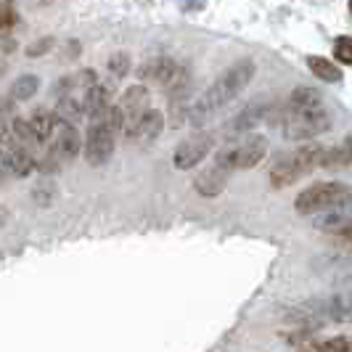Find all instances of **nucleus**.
I'll list each match as a JSON object with an SVG mask.
<instances>
[{
    "label": "nucleus",
    "instance_id": "obj_1",
    "mask_svg": "<svg viewBox=\"0 0 352 352\" xmlns=\"http://www.w3.org/2000/svg\"><path fill=\"white\" fill-rule=\"evenodd\" d=\"M281 130L286 141H310L331 130V114L323 96L313 88H297L283 106Z\"/></svg>",
    "mask_w": 352,
    "mask_h": 352
},
{
    "label": "nucleus",
    "instance_id": "obj_2",
    "mask_svg": "<svg viewBox=\"0 0 352 352\" xmlns=\"http://www.w3.org/2000/svg\"><path fill=\"white\" fill-rule=\"evenodd\" d=\"M254 69H257V67H254L252 58H241V61H236L233 67H228V69L223 72L210 88L204 90L194 104H191V111H188L191 124H194V127H204L207 122H212V117H214L220 109H226V106L252 82Z\"/></svg>",
    "mask_w": 352,
    "mask_h": 352
},
{
    "label": "nucleus",
    "instance_id": "obj_3",
    "mask_svg": "<svg viewBox=\"0 0 352 352\" xmlns=\"http://www.w3.org/2000/svg\"><path fill=\"white\" fill-rule=\"evenodd\" d=\"M122 127L124 117L120 104H111L101 117L90 120L88 135H85V148H82V154H85L90 167H104L106 162L111 159L114 148H117V133H122Z\"/></svg>",
    "mask_w": 352,
    "mask_h": 352
},
{
    "label": "nucleus",
    "instance_id": "obj_4",
    "mask_svg": "<svg viewBox=\"0 0 352 352\" xmlns=\"http://www.w3.org/2000/svg\"><path fill=\"white\" fill-rule=\"evenodd\" d=\"M294 318L302 323V329H318L323 323H352V289L307 302Z\"/></svg>",
    "mask_w": 352,
    "mask_h": 352
},
{
    "label": "nucleus",
    "instance_id": "obj_5",
    "mask_svg": "<svg viewBox=\"0 0 352 352\" xmlns=\"http://www.w3.org/2000/svg\"><path fill=\"white\" fill-rule=\"evenodd\" d=\"M320 157H323V148L320 146H302L292 154H281L270 164V183L273 188H283V186H292L297 183L300 177L310 175L316 167H320Z\"/></svg>",
    "mask_w": 352,
    "mask_h": 352
},
{
    "label": "nucleus",
    "instance_id": "obj_6",
    "mask_svg": "<svg viewBox=\"0 0 352 352\" xmlns=\"http://www.w3.org/2000/svg\"><path fill=\"white\" fill-rule=\"evenodd\" d=\"M352 204V188L344 183H316L310 188H305L297 201H294V210L300 214H318V212L326 210H342V207H350Z\"/></svg>",
    "mask_w": 352,
    "mask_h": 352
},
{
    "label": "nucleus",
    "instance_id": "obj_7",
    "mask_svg": "<svg viewBox=\"0 0 352 352\" xmlns=\"http://www.w3.org/2000/svg\"><path fill=\"white\" fill-rule=\"evenodd\" d=\"M265 154H267V141L263 135H247L239 143H228L226 148H220L214 154V162L223 164L230 173L233 170H252L263 162Z\"/></svg>",
    "mask_w": 352,
    "mask_h": 352
},
{
    "label": "nucleus",
    "instance_id": "obj_8",
    "mask_svg": "<svg viewBox=\"0 0 352 352\" xmlns=\"http://www.w3.org/2000/svg\"><path fill=\"white\" fill-rule=\"evenodd\" d=\"M120 109H122V117H124L122 135L124 138H135V130L141 124L143 114L151 109V90L146 88L143 82L130 85L122 93V98H120Z\"/></svg>",
    "mask_w": 352,
    "mask_h": 352
},
{
    "label": "nucleus",
    "instance_id": "obj_9",
    "mask_svg": "<svg viewBox=\"0 0 352 352\" xmlns=\"http://www.w3.org/2000/svg\"><path fill=\"white\" fill-rule=\"evenodd\" d=\"M212 146H214L212 133H196L191 138H186L175 148V154H173L175 170H194L199 162H204V159L210 157Z\"/></svg>",
    "mask_w": 352,
    "mask_h": 352
},
{
    "label": "nucleus",
    "instance_id": "obj_10",
    "mask_svg": "<svg viewBox=\"0 0 352 352\" xmlns=\"http://www.w3.org/2000/svg\"><path fill=\"white\" fill-rule=\"evenodd\" d=\"M273 111H276V106L270 104V101L257 98V101H252L247 109H241V111L230 120L228 127H226V133H228V135H244V133H249L252 127H257L260 122L270 120Z\"/></svg>",
    "mask_w": 352,
    "mask_h": 352
},
{
    "label": "nucleus",
    "instance_id": "obj_11",
    "mask_svg": "<svg viewBox=\"0 0 352 352\" xmlns=\"http://www.w3.org/2000/svg\"><path fill=\"white\" fill-rule=\"evenodd\" d=\"M51 148L61 159L77 157V154L85 148V141H82V135H80L77 124L58 120V127H56V133H53V138H51Z\"/></svg>",
    "mask_w": 352,
    "mask_h": 352
},
{
    "label": "nucleus",
    "instance_id": "obj_12",
    "mask_svg": "<svg viewBox=\"0 0 352 352\" xmlns=\"http://www.w3.org/2000/svg\"><path fill=\"white\" fill-rule=\"evenodd\" d=\"M228 175H230V170H226V167L217 164V162H212V167H207L204 173L196 175V180H194L196 194L207 196V199L220 196L226 191V186H228Z\"/></svg>",
    "mask_w": 352,
    "mask_h": 352
},
{
    "label": "nucleus",
    "instance_id": "obj_13",
    "mask_svg": "<svg viewBox=\"0 0 352 352\" xmlns=\"http://www.w3.org/2000/svg\"><path fill=\"white\" fill-rule=\"evenodd\" d=\"M30 124H32L35 143H48L56 133V127H58V114L51 109H35L32 117H30Z\"/></svg>",
    "mask_w": 352,
    "mask_h": 352
},
{
    "label": "nucleus",
    "instance_id": "obj_14",
    "mask_svg": "<svg viewBox=\"0 0 352 352\" xmlns=\"http://www.w3.org/2000/svg\"><path fill=\"white\" fill-rule=\"evenodd\" d=\"M82 104H85V114H88L90 120H96V117H101L106 109L111 106V93H109L104 82H98V85H93L90 90L82 93Z\"/></svg>",
    "mask_w": 352,
    "mask_h": 352
},
{
    "label": "nucleus",
    "instance_id": "obj_15",
    "mask_svg": "<svg viewBox=\"0 0 352 352\" xmlns=\"http://www.w3.org/2000/svg\"><path fill=\"white\" fill-rule=\"evenodd\" d=\"M352 164V135L347 138H342V141L336 143L334 148H323V157H320V167H350Z\"/></svg>",
    "mask_w": 352,
    "mask_h": 352
},
{
    "label": "nucleus",
    "instance_id": "obj_16",
    "mask_svg": "<svg viewBox=\"0 0 352 352\" xmlns=\"http://www.w3.org/2000/svg\"><path fill=\"white\" fill-rule=\"evenodd\" d=\"M162 130H164V114L157 111V109H148V111L143 114L138 130H135V138L143 143H151L162 135Z\"/></svg>",
    "mask_w": 352,
    "mask_h": 352
},
{
    "label": "nucleus",
    "instance_id": "obj_17",
    "mask_svg": "<svg viewBox=\"0 0 352 352\" xmlns=\"http://www.w3.org/2000/svg\"><path fill=\"white\" fill-rule=\"evenodd\" d=\"M56 114H58V120H64V122L77 124L80 120H82V117H85V104H82V98H77L74 93L58 96V104H56Z\"/></svg>",
    "mask_w": 352,
    "mask_h": 352
},
{
    "label": "nucleus",
    "instance_id": "obj_18",
    "mask_svg": "<svg viewBox=\"0 0 352 352\" xmlns=\"http://www.w3.org/2000/svg\"><path fill=\"white\" fill-rule=\"evenodd\" d=\"M37 90H40V77L37 74H21V77L14 80V85H11V98L30 101V98H35Z\"/></svg>",
    "mask_w": 352,
    "mask_h": 352
},
{
    "label": "nucleus",
    "instance_id": "obj_19",
    "mask_svg": "<svg viewBox=\"0 0 352 352\" xmlns=\"http://www.w3.org/2000/svg\"><path fill=\"white\" fill-rule=\"evenodd\" d=\"M307 67H310V72H313L316 77H320L323 82H339V80H342V72L336 69L329 58H323V56H310V58H307Z\"/></svg>",
    "mask_w": 352,
    "mask_h": 352
},
{
    "label": "nucleus",
    "instance_id": "obj_20",
    "mask_svg": "<svg viewBox=\"0 0 352 352\" xmlns=\"http://www.w3.org/2000/svg\"><path fill=\"white\" fill-rule=\"evenodd\" d=\"M300 352H352V347L344 336H334V339H320V342L300 344Z\"/></svg>",
    "mask_w": 352,
    "mask_h": 352
},
{
    "label": "nucleus",
    "instance_id": "obj_21",
    "mask_svg": "<svg viewBox=\"0 0 352 352\" xmlns=\"http://www.w3.org/2000/svg\"><path fill=\"white\" fill-rule=\"evenodd\" d=\"M106 69H109V74H111L114 80L127 77V72H130V53H124V51L111 53L109 61H106Z\"/></svg>",
    "mask_w": 352,
    "mask_h": 352
},
{
    "label": "nucleus",
    "instance_id": "obj_22",
    "mask_svg": "<svg viewBox=\"0 0 352 352\" xmlns=\"http://www.w3.org/2000/svg\"><path fill=\"white\" fill-rule=\"evenodd\" d=\"M334 56L339 64H352V37H339L336 40Z\"/></svg>",
    "mask_w": 352,
    "mask_h": 352
},
{
    "label": "nucleus",
    "instance_id": "obj_23",
    "mask_svg": "<svg viewBox=\"0 0 352 352\" xmlns=\"http://www.w3.org/2000/svg\"><path fill=\"white\" fill-rule=\"evenodd\" d=\"M53 45H56L53 37H40V40H35V43L27 45V56H30V58H40V56H45V53L51 51Z\"/></svg>",
    "mask_w": 352,
    "mask_h": 352
},
{
    "label": "nucleus",
    "instance_id": "obj_24",
    "mask_svg": "<svg viewBox=\"0 0 352 352\" xmlns=\"http://www.w3.org/2000/svg\"><path fill=\"white\" fill-rule=\"evenodd\" d=\"M74 82H77V88L82 90H90L93 85H98V72L96 69H80L77 74H74Z\"/></svg>",
    "mask_w": 352,
    "mask_h": 352
},
{
    "label": "nucleus",
    "instance_id": "obj_25",
    "mask_svg": "<svg viewBox=\"0 0 352 352\" xmlns=\"http://www.w3.org/2000/svg\"><path fill=\"white\" fill-rule=\"evenodd\" d=\"M11 127H14V135H16L19 141H35V135H32V124H30V120H24V117H14V122H11Z\"/></svg>",
    "mask_w": 352,
    "mask_h": 352
},
{
    "label": "nucleus",
    "instance_id": "obj_26",
    "mask_svg": "<svg viewBox=\"0 0 352 352\" xmlns=\"http://www.w3.org/2000/svg\"><path fill=\"white\" fill-rule=\"evenodd\" d=\"M58 162H61V157H58V154H56V151H48V154H45V157L40 159V162H37V170H40V173H43V175H48V173H58V167H61V164H58Z\"/></svg>",
    "mask_w": 352,
    "mask_h": 352
},
{
    "label": "nucleus",
    "instance_id": "obj_27",
    "mask_svg": "<svg viewBox=\"0 0 352 352\" xmlns=\"http://www.w3.org/2000/svg\"><path fill=\"white\" fill-rule=\"evenodd\" d=\"M32 196H35V201L40 204V207H48V204L53 201V186L48 183V180H43L35 191H32Z\"/></svg>",
    "mask_w": 352,
    "mask_h": 352
},
{
    "label": "nucleus",
    "instance_id": "obj_28",
    "mask_svg": "<svg viewBox=\"0 0 352 352\" xmlns=\"http://www.w3.org/2000/svg\"><path fill=\"white\" fill-rule=\"evenodd\" d=\"M14 21H16V14H14V8H11L6 0H0V30H8Z\"/></svg>",
    "mask_w": 352,
    "mask_h": 352
},
{
    "label": "nucleus",
    "instance_id": "obj_29",
    "mask_svg": "<svg viewBox=\"0 0 352 352\" xmlns=\"http://www.w3.org/2000/svg\"><path fill=\"white\" fill-rule=\"evenodd\" d=\"M11 135H14V127H8V120H0V151L11 146Z\"/></svg>",
    "mask_w": 352,
    "mask_h": 352
},
{
    "label": "nucleus",
    "instance_id": "obj_30",
    "mask_svg": "<svg viewBox=\"0 0 352 352\" xmlns=\"http://www.w3.org/2000/svg\"><path fill=\"white\" fill-rule=\"evenodd\" d=\"M14 104H16V98H8V96H0V120H8V117H16V114H14Z\"/></svg>",
    "mask_w": 352,
    "mask_h": 352
},
{
    "label": "nucleus",
    "instance_id": "obj_31",
    "mask_svg": "<svg viewBox=\"0 0 352 352\" xmlns=\"http://www.w3.org/2000/svg\"><path fill=\"white\" fill-rule=\"evenodd\" d=\"M80 51H82L80 40H69V43L64 45V53H61V58H64V61H74V58L80 56Z\"/></svg>",
    "mask_w": 352,
    "mask_h": 352
},
{
    "label": "nucleus",
    "instance_id": "obj_32",
    "mask_svg": "<svg viewBox=\"0 0 352 352\" xmlns=\"http://www.w3.org/2000/svg\"><path fill=\"white\" fill-rule=\"evenodd\" d=\"M336 241H339L344 249H352V217L347 220V226L336 233Z\"/></svg>",
    "mask_w": 352,
    "mask_h": 352
},
{
    "label": "nucleus",
    "instance_id": "obj_33",
    "mask_svg": "<svg viewBox=\"0 0 352 352\" xmlns=\"http://www.w3.org/2000/svg\"><path fill=\"white\" fill-rule=\"evenodd\" d=\"M14 51H16V40L8 35H0V56H8Z\"/></svg>",
    "mask_w": 352,
    "mask_h": 352
},
{
    "label": "nucleus",
    "instance_id": "obj_34",
    "mask_svg": "<svg viewBox=\"0 0 352 352\" xmlns=\"http://www.w3.org/2000/svg\"><path fill=\"white\" fill-rule=\"evenodd\" d=\"M207 0H183V8L186 11H194V8H204Z\"/></svg>",
    "mask_w": 352,
    "mask_h": 352
},
{
    "label": "nucleus",
    "instance_id": "obj_35",
    "mask_svg": "<svg viewBox=\"0 0 352 352\" xmlns=\"http://www.w3.org/2000/svg\"><path fill=\"white\" fill-rule=\"evenodd\" d=\"M350 14H352V0H350Z\"/></svg>",
    "mask_w": 352,
    "mask_h": 352
}]
</instances>
